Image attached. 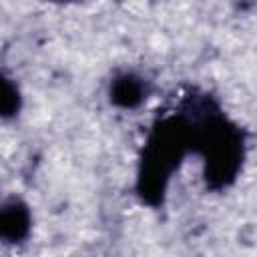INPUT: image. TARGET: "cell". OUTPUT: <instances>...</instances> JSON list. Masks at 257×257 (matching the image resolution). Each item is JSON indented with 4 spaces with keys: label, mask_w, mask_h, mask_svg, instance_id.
I'll use <instances>...</instances> for the list:
<instances>
[{
    "label": "cell",
    "mask_w": 257,
    "mask_h": 257,
    "mask_svg": "<svg viewBox=\"0 0 257 257\" xmlns=\"http://www.w3.org/2000/svg\"><path fill=\"white\" fill-rule=\"evenodd\" d=\"M24 227H26V219L24 215H20V211H16V207H6L0 211V233L2 235L18 237Z\"/></svg>",
    "instance_id": "6da1fadb"
},
{
    "label": "cell",
    "mask_w": 257,
    "mask_h": 257,
    "mask_svg": "<svg viewBox=\"0 0 257 257\" xmlns=\"http://www.w3.org/2000/svg\"><path fill=\"white\" fill-rule=\"evenodd\" d=\"M16 100H18V94H16L14 86L0 76V114L14 110Z\"/></svg>",
    "instance_id": "7a4b0ae2"
}]
</instances>
